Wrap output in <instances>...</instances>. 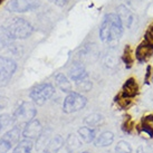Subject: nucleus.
<instances>
[{
    "instance_id": "obj_1",
    "label": "nucleus",
    "mask_w": 153,
    "mask_h": 153,
    "mask_svg": "<svg viewBox=\"0 0 153 153\" xmlns=\"http://www.w3.org/2000/svg\"><path fill=\"white\" fill-rule=\"evenodd\" d=\"M124 26L120 17L114 13L105 15L100 26V38L103 43H114L123 36Z\"/></svg>"
},
{
    "instance_id": "obj_2",
    "label": "nucleus",
    "mask_w": 153,
    "mask_h": 153,
    "mask_svg": "<svg viewBox=\"0 0 153 153\" xmlns=\"http://www.w3.org/2000/svg\"><path fill=\"white\" fill-rule=\"evenodd\" d=\"M37 108L30 102H22L16 108L13 115V126L15 128H25L27 124L36 119Z\"/></svg>"
},
{
    "instance_id": "obj_3",
    "label": "nucleus",
    "mask_w": 153,
    "mask_h": 153,
    "mask_svg": "<svg viewBox=\"0 0 153 153\" xmlns=\"http://www.w3.org/2000/svg\"><path fill=\"white\" fill-rule=\"evenodd\" d=\"M7 29L10 31L15 39H26L31 36L34 27L28 20L17 17L11 19V22L8 24Z\"/></svg>"
},
{
    "instance_id": "obj_4",
    "label": "nucleus",
    "mask_w": 153,
    "mask_h": 153,
    "mask_svg": "<svg viewBox=\"0 0 153 153\" xmlns=\"http://www.w3.org/2000/svg\"><path fill=\"white\" fill-rule=\"evenodd\" d=\"M55 94V87L51 83H42L36 85L31 89L29 96L30 100L37 104V105H44L49 98Z\"/></svg>"
},
{
    "instance_id": "obj_5",
    "label": "nucleus",
    "mask_w": 153,
    "mask_h": 153,
    "mask_svg": "<svg viewBox=\"0 0 153 153\" xmlns=\"http://www.w3.org/2000/svg\"><path fill=\"white\" fill-rule=\"evenodd\" d=\"M87 104V100L84 95L77 92H71L67 94L63 102V112L66 114H73L83 110Z\"/></svg>"
},
{
    "instance_id": "obj_6",
    "label": "nucleus",
    "mask_w": 153,
    "mask_h": 153,
    "mask_svg": "<svg viewBox=\"0 0 153 153\" xmlns=\"http://www.w3.org/2000/svg\"><path fill=\"white\" fill-rule=\"evenodd\" d=\"M22 136V131L19 128L13 126L4 133L0 139V153H7L10 149H13L15 145H17Z\"/></svg>"
},
{
    "instance_id": "obj_7",
    "label": "nucleus",
    "mask_w": 153,
    "mask_h": 153,
    "mask_svg": "<svg viewBox=\"0 0 153 153\" xmlns=\"http://www.w3.org/2000/svg\"><path fill=\"white\" fill-rule=\"evenodd\" d=\"M40 6V0H10L6 9L10 13H27L37 9Z\"/></svg>"
},
{
    "instance_id": "obj_8",
    "label": "nucleus",
    "mask_w": 153,
    "mask_h": 153,
    "mask_svg": "<svg viewBox=\"0 0 153 153\" xmlns=\"http://www.w3.org/2000/svg\"><path fill=\"white\" fill-rule=\"evenodd\" d=\"M17 69L16 62L10 58L0 56V83L10 79Z\"/></svg>"
},
{
    "instance_id": "obj_9",
    "label": "nucleus",
    "mask_w": 153,
    "mask_h": 153,
    "mask_svg": "<svg viewBox=\"0 0 153 153\" xmlns=\"http://www.w3.org/2000/svg\"><path fill=\"white\" fill-rule=\"evenodd\" d=\"M134 55H135V59L139 63H141V64L146 63L153 56V44L143 39L136 47Z\"/></svg>"
},
{
    "instance_id": "obj_10",
    "label": "nucleus",
    "mask_w": 153,
    "mask_h": 153,
    "mask_svg": "<svg viewBox=\"0 0 153 153\" xmlns=\"http://www.w3.org/2000/svg\"><path fill=\"white\" fill-rule=\"evenodd\" d=\"M43 131L44 128L40 123V121L35 119L22 128V136L25 139H29V140H34V139L37 140L40 136V134L43 133Z\"/></svg>"
},
{
    "instance_id": "obj_11",
    "label": "nucleus",
    "mask_w": 153,
    "mask_h": 153,
    "mask_svg": "<svg viewBox=\"0 0 153 153\" xmlns=\"http://www.w3.org/2000/svg\"><path fill=\"white\" fill-rule=\"evenodd\" d=\"M140 93V87L139 84L134 77H130L126 81L124 82L123 86H122V91H121V95L126 98H135Z\"/></svg>"
},
{
    "instance_id": "obj_12",
    "label": "nucleus",
    "mask_w": 153,
    "mask_h": 153,
    "mask_svg": "<svg viewBox=\"0 0 153 153\" xmlns=\"http://www.w3.org/2000/svg\"><path fill=\"white\" fill-rule=\"evenodd\" d=\"M116 15L120 17L124 27H126L128 29L132 28L133 24L135 22L134 13H132V10H130L128 8V6H125V4H120L119 7L116 8Z\"/></svg>"
},
{
    "instance_id": "obj_13",
    "label": "nucleus",
    "mask_w": 153,
    "mask_h": 153,
    "mask_svg": "<svg viewBox=\"0 0 153 153\" xmlns=\"http://www.w3.org/2000/svg\"><path fill=\"white\" fill-rule=\"evenodd\" d=\"M68 75L74 82L81 81L83 78L88 77V74L86 72L84 65L82 63H78V62H75L71 65V67L68 69Z\"/></svg>"
},
{
    "instance_id": "obj_14",
    "label": "nucleus",
    "mask_w": 153,
    "mask_h": 153,
    "mask_svg": "<svg viewBox=\"0 0 153 153\" xmlns=\"http://www.w3.org/2000/svg\"><path fill=\"white\" fill-rule=\"evenodd\" d=\"M77 134L79 136V139L82 140L83 143L85 144H89L93 143L96 136H97V128H89V126H82L77 130Z\"/></svg>"
},
{
    "instance_id": "obj_15",
    "label": "nucleus",
    "mask_w": 153,
    "mask_h": 153,
    "mask_svg": "<svg viewBox=\"0 0 153 153\" xmlns=\"http://www.w3.org/2000/svg\"><path fill=\"white\" fill-rule=\"evenodd\" d=\"M115 140V135L113 132L111 131H104L100 133L93 143L96 148H107L110 145L113 144Z\"/></svg>"
},
{
    "instance_id": "obj_16",
    "label": "nucleus",
    "mask_w": 153,
    "mask_h": 153,
    "mask_svg": "<svg viewBox=\"0 0 153 153\" xmlns=\"http://www.w3.org/2000/svg\"><path fill=\"white\" fill-rule=\"evenodd\" d=\"M82 145H83V142L79 139L78 134H75V133L68 134V136L65 140V149L68 153L76 152L77 150H79Z\"/></svg>"
},
{
    "instance_id": "obj_17",
    "label": "nucleus",
    "mask_w": 153,
    "mask_h": 153,
    "mask_svg": "<svg viewBox=\"0 0 153 153\" xmlns=\"http://www.w3.org/2000/svg\"><path fill=\"white\" fill-rule=\"evenodd\" d=\"M65 145V140L64 137L60 134H56L51 139V141L48 142V145L45 149L44 152L46 153H57L63 146Z\"/></svg>"
},
{
    "instance_id": "obj_18",
    "label": "nucleus",
    "mask_w": 153,
    "mask_h": 153,
    "mask_svg": "<svg viewBox=\"0 0 153 153\" xmlns=\"http://www.w3.org/2000/svg\"><path fill=\"white\" fill-rule=\"evenodd\" d=\"M55 83L57 87L62 91V92H64V93H67L69 94L72 91V84H71V82L68 81V78L65 76L63 73H58L57 75L55 76Z\"/></svg>"
},
{
    "instance_id": "obj_19",
    "label": "nucleus",
    "mask_w": 153,
    "mask_h": 153,
    "mask_svg": "<svg viewBox=\"0 0 153 153\" xmlns=\"http://www.w3.org/2000/svg\"><path fill=\"white\" fill-rule=\"evenodd\" d=\"M104 122V117L102 114L100 113H92V114L87 115L84 119V124L85 126H89V128H97L98 126H101Z\"/></svg>"
},
{
    "instance_id": "obj_20",
    "label": "nucleus",
    "mask_w": 153,
    "mask_h": 153,
    "mask_svg": "<svg viewBox=\"0 0 153 153\" xmlns=\"http://www.w3.org/2000/svg\"><path fill=\"white\" fill-rule=\"evenodd\" d=\"M134 60H135V55L133 48L131 47V45H126L123 49V54H122V62L125 65V67L130 69V68L134 65Z\"/></svg>"
},
{
    "instance_id": "obj_21",
    "label": "nucleus",
    "mask_w": 153,
    "mask_h": 153,
    "mask_svg": "<svg viewBox=\"0 0 153 153\" xmlns=\"http://www.w3.org/2000/svg\"><path fill=\"white\" fill-rule=\"evenodd\" d=\"M33 148H34L33 140H29V139H25V137H24V139L19 141V143L15 146L13 153H31Z\"/></svg>"
},
{
    "instance_id": "obj_22",
    "label": "nucleus",
    "mask_w": 153,
    "mask_h": 153,
    "mask_svg": "<svg viewBox=\"0 0 153 153\" xmlns=\"http://www.w3.org/2000/svg\"><path fill=\"white\" fill-rule=\"evenodd\" d=\"M13 40L15 38L13 37V35L10 34V31L6 27L0 26V48L10 46Z\"/></svg>"
},
{
    "instance_id": "obj_23",
    "label": "nucleus",
    "mask_w": 153,
    "mask_h": 153,
    "mask_svg": "<svg viewBox=\"0 0 153 153\" xmlns=\"http://www.w3.org/2000/svg\"><path fill=\"white\" fill-rule=\"evenodd\" d=\"M51 130H47V131H43V133L40 134L37 141H36V150L38 151H45V149L48 145V142L51 141Z\"/></svg>"
},
{
    "instance_id": "obj_24",
    "label": "nucleus",
    "mask_w": 153,
    "mask_h": 153,
    "mask_svg": "<svg viewBox=\"0 0 153 153\" xmlns=\"http://www.w3.org/2000/svg\"><path fill=\"white\" fill-rule=\"evenodd\" d=\"M114 102L116 103V105L122 108V110H128V107H131L133 105V100L131 98H126L122 96L121 94H117L114 98Z\"/></svg>"
},
{
    "instance_id": "obj_25",
    "label": "nucleus",
    "mask_w": 153,
    "mask_h": 153,
    "mask_svg": "<svg viewBox=\"0 0 153 153\" xmlns=\"http://www.w3.org/2000/svg\"><path fill=\"white\" fill-rule=\"evenodd\" d=\"M136 125L134 123V121L130 115H126L124 119L123 123H122V131L126 134H132L133 132L135 131Z\"/></svg>"
},
{
    "instance_id": "obj_26",
    "label": "nucleus",
    "mask_w": 153,
    "mask_h": 153,
    "mask_svg": "<svg viewBox=\"0 0 153 153\" xmlns=\"http://www.w3.org/2000/svg\"><path fill=\"white\" fill-rule=\"evenodd\" d=\"M115 153H133V148L128 141L121 140L115 145Z\"/></svg>"
},
{
    "instance_id": "obj_27",
    "label": "nucleus",
    "mask_w": 153,
    "mask_h": 153,
    "mask_svg": "<svg viewBox=\"0 0 153 153\" xmlns=\"http://www.w3.org/2000/svg\"><path fill=\"white\" fill-rule=\"evenodd\" d=\"M76 86L79 91H83V92H89V91L92 89V87H93V84H92V82L88 79V77H86V78H83V79H81V81H77Z\"/></svg>"
},
{
    "instance_id": "obj_28",
    "label": "nucleus",
    "mask_w": 153,
    "mask_h": 153,
    "mask_svg": "<svg viewBox=\"0 0 153 153\" xmlns=\"http://www.w3.org/2000/svg\"><path fill=\"white\" fill-rule=\"evenodd\" d=\"M9 125H13V116L8 114H0V130L8 128Z\"/></svg>"
},
{
    "instance_id": "obj_29",
    "label": "nucleus",
    "mask_w": 153,
    "mask_h": 153,
    "mask_svg": "<svg viewBox=\"0 0 153 153\" xmlns=\"http://www.w3.org/2000/svg\"><path fill=\"white\" fill-rule=\"evenodd\" d=\"M144 40L153 44V22L148 27V29L144 34Z\"/></svg>"
},
{
    "instance_id": "obj_30",
    "label": "nucleus",
    "mask_w": 153,
    "mask_h": 153,
    "mask_svg": "<svg viewBox=\"0 0 153 153\" xmlns=\"http://www.w3.org/2000/svg\"><path fill=\"white\" fill-rule=\"evenodd\" d=\"M152 72H153L152 66H151V65H148V66H146V72H145V77H144V83H145V84H149L150 82H151Z\"/></svg>"
},
{
    "instance_id": "obj_31",
    "label": "nucleus",
    "mask_w": 153,
    "mask_h": 153,
    "mask_svg": "<svg viewBox=\"0 0 153 153\" xmlns=\"http://www.w3.org/2000/svg\"><path fill=\"white\" fill-rule=\"evenodd\" d=\"M48 1H51V4H56V6H58V7H65V6H67L68 2H69V0H48Z\"/></svg>"
},
{
    "instance_id": "obj_32",
    "label": "nucleus",
    "mask_w": 153,
    "mask_h": 153,
    "mask_svg": "<svg viewBox=\"0 0 153 153\" xmlns=\"http://www.w3.org/2000/svg\"><path fill=\"white\" fill-rule=\"evenodd\" d=\"M7 105H8V98L4 95H0V111L6 108Z\"/></svg>"
},
{
    "instance_id": "obj_33",
    "label": "nucleus",
    "mask_w": 153,
    "mask_h": 153,
    "mask_svg": "<svg viewBox=\"0 0 153 153\" xmlns=\"http://www.w3.org/2000/svg\"><path fill=\"white\" fill-rule=\"evenodd\" d=\"M142 122H145V123H149L151 125H153V114H149L146 115V116H143Z\"/></svg>"
},
{
    "instance_id": "obj_34",
    "label": "nucleus",
    "mask_w": 153,
    "mask_h": 153,
    "mask_svg": "<svg viewBox=\"0 0 153 153\" xmlns=\"http://www.w3.org/2000/svg\"><path fill=\"white\" fill-rule=\"evenodd\" d=\"M135 153H149V152H146V151H144V149H143L142 146H139V148L136 149Z\"/></svg>"
},
{
    "instance_id": "obj_35",
    "label": "nucleus",
    "mask_w": 153,
    "mask_h": 153,
    "mask_svg": "<svg viewBox=\"0 0 153 153\" xmlns=\"http://www.w3.org/2000/svg\"><path fill=\"white\" fill-rule=\"evenodd\" d=\"M121 1H125V2H126V4H131V1H132V0H121Z\"/></svg>"
},
{
    "instance_id": "obj_36",
    "label": "nucleus",
    "mask_w": 153,
    "mask_h": 153,
    "mask_svg": "<svg viewBox=\"0 0 153 153\" xmlns=\"http://www.w3.org/2000/svg\"><path fill=\"white\" fill-rule=\"evenodd\" d=\"M81 153H91L89 151H83V152H81Z\"/></svg>"
},
{
    "instance_id": "obj_37",
    "label": "nucleus",
    "mask_w": 153,
    "mask_h": 153,
    "mask_svg": "<svg viewBox=\"0 0 153 153\" xmlns=\"http://www.w3.org/2000/svg\"><path fill=\"white\" fill-rule=\"evenodd\" d=\"M151 82L153 83V72H152V76H151Z\"/></svg>"
},
{
    "instance_id": "obj_38",
    "label": "nucleus",
    "mask_w": 153,
    "mask_h": 153,
    "mask_svg": "<svg viewBox=\"0 0 153 153\" xmlns=\"http://www.w3.org/2000/svg\"><path fill=\"white\" fill-rule=\"evenodd\" d=\"M2 1H4V0H0V4H2Z\"/></svg>"
},
{
    "instance_id": "obj_39",
    "label": "nucleus",
    "mask_w": 153,
    "mask_h": 153,
    "mask_svg": "<svg viewBox=\"0 0 153 153\" xmlns=\"http://www.w3.org/2000/svg\"><path fill=\"white\" fill-rule=\"evenodd\" d=\"M44 153H46V152H44Z\"/></svg>"
}]
</instances>
